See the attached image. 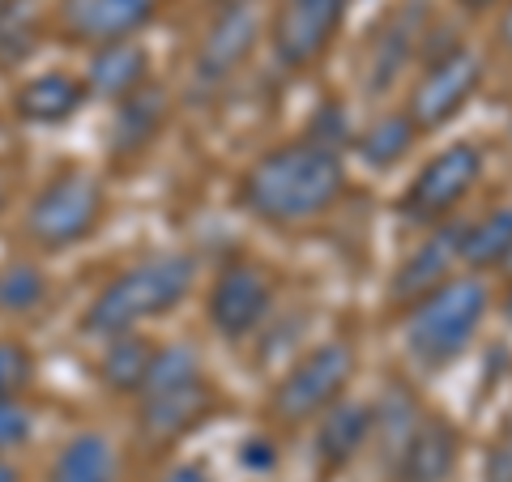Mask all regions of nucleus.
<instances>
[{
	"instance_id": "nucleus-1",
	"label": "nucleus",
	"mask_w": 512,
	"mask_h": 482,
	"mask_svg": "<svg viewBox=\"0 0 512 482\" xmlns=\"http://www.w3.org/2000/svg\"><path fill=\"white\" fill-rule=\"evenodd\" d=\"M346 197V158L312 137L278 141L256 154L235 184L239 210L265 227H303Z\"/></svg>"
},
{
	"instance_id": "nucleus-2",
	"label": "nucleus",
	"mask_w": 512,
	"mask_h": 482,
	"mask_svg": "<svg viewBox=\"0 0 512 482\" xmlns=\"http://www.w3.org/2000/svg\"><path fill=\"white\" fill-rule=\"evenodd\" d=\"M197 282V261L188 252H154L141 261L116 269L111 278L94 291L82 316V333L90 337H116L137 333L150 320L171 316L188 299Z\"/></svg>"
},
{
	"instance_id": "nucleus-3",
	"label": "nucleus",
	"mask_w": 512,
	"mask_h": 482,
	"mask_svg": "<svg viewBox=\"0 0 512 482\" xmlns=\"http://www.w3.org/2000/svg\"><path fill=\"white\" fill-rule=\"evenodd\" d=\"M491 291L478 273H448L402 312V346L423 372H444L487 325Z\"/></svg>"
},
{
	"instance_id": "nucleus-4",
	"label": "nucleus",
	"mask_w": 512,
	"mask_h": 482,
	"mask_svg": "<svg viewBox=\"0 0 512 482\" xmlns=\"http://www.w3.org/2000/svg\"><path fill=\"white\" fill-rule=\"evenodd\" d=\"M107 214V188L86 167H64L26 205V239L39 252H64L99 231Z\"/></svg>"
},
{
	"instance_id": "nucleus-5",
	"label": "nucleus",
	"mask_w": 512,
	"mask_h": 482,
	"mask_svg": "<svg viewBox=\"0 0 512 482\" xmlns=\"http://www.w3.org/2000/svg\"><path fill=\"white\" fill-rule=\"evenodd\" d=\"M355 372H359V355L342 337H329V342H316L312 350H303L274 380V389H269V414H274V423L299 427V423L320 419L333 401L346 397Z\"/></svg>"
},
{
	"instance_id": "nucleus-6",
	"label": "nucleus",
	"mask_w": 512,
	"mask_h": 482,
	"mask_svg": "<svg viewBox=\"0 0 512 482\" xmlns=\"http://www.w3.org/2000/svg\"><path fill=\"white\" fill-rule=\"evenodd\" d=\"M483 171H487V158L474 141H448L444 150H436L410 175V184L397 197V214L414 222V227H440L478 188Z\"/></svg>"
},
{
	"instance_id": "nucleus-7",
	"label": "nucleus",
	"mask_w": 512,
	"mask_h": 482,
	"mask_svg": "<svg viewBox=\"0 0 512 482\" xmlns=\"http://www.w3.org/2000/svg\"><path fill=\"white\" fill-rule=\"evenodd\" d=\"M478 86H483V60L470 43H453L444 52L419 60V77L410 82L402 111L419 133H440L474 103Z\"/></svg>"
},
{
	"instance_id": "nucleus-8",
	"label": "nucleus",
	"mask_w": 512,
	"mask_h": 482,
	"mask_svg": "<svg viewBox=\"0 0 512 482\" xmlns=\"http://www.w3.org/2000/svg\"><path fill=\"white\" fill-rule=\"evenodd\" d=\"M350 0H274L269 13V52L286 73L312 69L325 60L333 39L342 35Z\"/></svg>"
},
{
	"instance_id": "nucleus-9",
	"label": "nucleus",
	"mask_w": 512,
	"mask_h": 482,
	"mask_svg": "<svg viewBox=\"0 0 512 482\" xmlns=\"http://www.w3.org/2000/svg\"><path fill=\"white\" fill-rule=\"evenodd\" d=\"M274 303H278V286L261 265L231 261V265H222L218 278L210 282L205 316H210V329L218 337L244 342V337L265 329V320L274 316Z\"/></svg>"
},
{
	"instance_id": "nucleus-10",
	"label": "nucleus",
	"mask_w": 512,
	"mask_h": 482,
	"mask_svg": "<svg viewBox=\"0 0 512 482\" xmlns=\"http://www.w3.org/2000/svg\"><path fill=\"white\" fill-rule=\"evenodd\" d=\"M261 39V9L256 0H218L210 26L201 30L197 56H192V82L197 90H218L235 69L256 52Z\"/></svg>"
},
{
	"instance_id": "nucleus-11",
	"label": "nucleus",
	"mask_w": 512,
	"mask_h": 482,
	"mask_svg": "<svg viewBox=\"0 0 512 482\" xmlns=\"http://www.w3.org/2000/svg\"><path fill=\"white\" fill-rule=\"evenodd\" d=\"M427 26H431V18H427L423 0H406L402 9L389 13V18L372 30V39L363 47V90L367 94H384L410 69V60L419 56V47H423Z\"/></svg>"
},
{
	"instance_id": "nucleus-12",
	"label": "nucleus",
	"mask_w": 512,
	"mask_h": 482,
	"mask_svg": "<svg viewBox=\"0 0 512 482\" xmlns=\"http://www.w3.org/2000/svg\"><path fill=\"white\" fill-rule=\"evenodd\" d=\"M163 0H56V30L64 43L99 47L111 39H137L154 22Z\"/></svg>"
},
{
	"instance_id": "nucleus-13",
	"label": "nucleus",
	"mask_w": 512,
	"mask_h": 482,
	"mask_svg": "<svg viewBox=\"0 0 512 482\" xmlns=\"http://www.w3.org/2000/svg\"><path fill=\"white\" fill-rule=\"evenodd\" d=\"M376 436V406L372 401H355V397H342L320 414L316 423V465L320 474H338L346 470L350 461H359V453Z\"/></svg>"
},
{
	"instance_id": "nucleus-14",
	"label": "nucleus",
	"mask_w": 512,
	"mask_h": 482,
	"mask_svg": "<svg viewBox=\"0 0 512 482\" xmlns=\"http://www.w3.org/2000/svg\"><path fill=\"white\" fill-rule=\"evenodd\" d=\"M154 64H150V47L141 39H111L90 47V60H86V73L82 82L90 90V99H107V103H120L128 94H137L141 86L154 82Z\"/></svg>"
},
{
	"instance_id": "nucleus-15",
	"label": "nucleus",
	"mask_w": 512,
	"mask_h": 482,
	"mask_svg": "<svg viewBox=\"0 0 512 482\" xmlns=\"http://www.w3.org/2000/svg\"><path fill=\"white\" fill-rule=\"evenodd\" d=\"M210 410H214V389L201 376L192 384H180V389L137 397V427L150 444H171V440H184Z\"/></svg>"
},
{
	"instance_id": "nucleus-16",
	"label": "nucleus",
	"mask_w": 512,
	"mask_h": 482,
	"mask_svg": "<svg viewBox=\"0 0 512 482\" xmlns=\"http://www.w3.org/2000/svg\"><path fill=\"white\" fill-rule=\"evenodd\" d=\"M457 453H461V436L444 414H423L406 444L397 448L393 474L397 482H448V474L457 470Z\"/></svg>"
},
{
	"instance_id": "nucleus-17",
	"label": "nucleus",
	"mask_w": 512,
	"mask_h": 482,
	"mask_svg": "<svg viewBox=\"0 0 512 482\" xmlns=\"http://www.w3.org/2000/svg\"><path fill=\"white\" fill-rule=\"evenodd\" d=\"M86 103H90V90L82 82V73H69V69L35 73L13 90V111H18V120L35 124V128L69 124Z\"/></svg>"
},
{
	"instance_id": "nucleus-18",
	"label": "nucleus",
	"mask_w": 512,
	"mask_h": 482,
	"mask_svg": "<svg viewBox=\"0 0 512 482\" xmlns=\"http://www.w3.org/2000/svg\"><path fill=\"white\" fill-rule=\"evenodd\" d=\"M457 231H461L457 218L440 222V227H427V239L423 244H414L410 256L393 273V286H389L393 303H402L406 308V303H414L423 291H431V286L444 282L448 273H453V265H457Z\"/></svg>"
},
{
	"instance_id": "nucleus-19",
	"label": "nucleus",
	"mask_w": 512,
	"mask_h": 482,
	"mask_svg": "<svg viewBox=\"0 0 512 482\" xmlns=\"http://www.w3.org/2000/svg\"><path fill=\"white\" fill-rule=\"evenodd\" d=\"M116 111H111V133H107V146L116 158H141L146 154L158 133H163V124H167V90L150 82V86H141L137 94H128V99L120 103H111Z\"/></svg>"
},
{
	"instance_id": "nucleus-20",
	"label": "nucleus",
	"mask_w": 512,
	"mask_h": 482,
	"mask_svg": "<svg viewBox=\"0 0 512 482\" xmlns=\"http://www.w3.org/2000/svg\"><path fill=\"white\" fill-rule=\"evenodd\" d=\"M508 261H512V205H500V210H487L470 222H461L457 265H466V273L508 269Z\"/></svg>"
},
{
	"instance_id": "nucleus-21",
	"label": "nucleus",
	"mask_w": 512,
	"mask_h": 482,
	"mask_svg": "<svg viewBox=\"0 0 512 482\" xmlns=\"http://www.w3.org/2000/svg\"><path fill=\"white\" fill-rule=\"evenodd\" d=\"M419 137L423 133L414 128V120L406 116L402 107H393V111H376V116L367 120L355 137H350V146H355V154L372 171H389L414 150V141Z\"/></svg>"
},
{
	"instance_id": "nucleus-22",
	"label": "nucleus",
	"mask_w": 512,
	"mask_h": 482,
	"mask_svg": "<svg viewBox=\"0 0 512 482\" xmlns=\"http://www.w3.org/2000/svg\"><path fill=\"white\" fill-rule=\"evenodd\" d=\"M120 478V457L103 431H77L60 444L52 461L47 482H116Z\"/></svg>"
},
{
	"instance_id": "nucleus-23",
	"label": "nucleus",
	"mask_w": 512,
	"mask_h": 482,
	"mask_svg": "<svg viewBox=\"0 0 512 482\" xmlns=\"http://www.w3.org/2000/svg\"><path fill=\"white\" fill-rule=\"evenodd\" d=\"M150 359H154V346L141 333L103 337V355H99V380H103V389L107 393H120V397H137L141 393V380H146V372H150Z\"/></svg>"
},
{
	"instance_id": "nucleus-24",
	"label": "nucleus",
	"mask_w": 512,
	"mask_h": 482,
	"mask_svg": "<svg viewBox=\"0 0 512 482\" xmlns=\"http://www.w3.org/2000/svg\"><path fill=\"white\" fill-rule=\"evenodd\" d=\"M47 273L35 261H9L0 265V312L5 316H30L47 303Z\"/></svg>"
},
{
	"instance_id": "nucleus-25",
	"label": "nucleus",
	"mask_w": 512,
	"mask_h": 482,
	"mask_svg": "<svg viewBox=\"0 0 512 482\" xmlns=\"http://www.w3.org/2000/svg\"><path fill=\"white\" fill-rule=\"evenodd\" d=\"M201 355L197 346L188 342H167V346H154V359H150V372L141 380V393L137 397H150V393H167V389H180V384L201 380Z\"/></svg>"
},
{
	"instance_id": "nucleus-26",
	"label": "nucleus",
	"mask_w": 512,
	"mask_h": 482,
	"mask_svg": "<svg viewBox=\"0 0 512 482\" xmlns=\"http://www.w3.org/2000/svg\"><path fill=\"white\" fill-rule=\"evenodd\" d=\"M35 372H39L35 350L18 342V337H0V401L22 397L35 384Z\"/></svg>"
},
{
	"instance_id": "nucleus-27",
	"label": "nucleus",
	"mask_w": 512,
	"mask_h": 482,
	"mask_svg": "<svg viewBox=\"0 0 512 482\" xmlns=\"http://www.w3.org/2000/svg\"><path fill=\"white\" fill-rule=\"evenodd\" d=\"M30 43H35V9H30V0H9L5 18H0V60H22Z\"/></svg>"
},
{
	"instance_id": "nucleus-28",
	"label": "nucleus",
	"mask_w": 512,
	"mask_h": 482,
	"mask_svg": "<svg viewBox=\"0 0 512 482\" xmlns=\"http://www.w3.org/2000/svg\"><path fill=\"white\" fill-rule=\"evenodd\" d=\"M30 431H35V414L22 397L13 401H0V457H9L13 448H22L30 440Z\"/></svg>"
},
{
	"instance_id": "nucleus-29",
	"label": "nucleus",
	"mask_w": 512,
	"mask_h": 482,
	"mask_svg": "<svg viewBox=\"0 0 512 482\" xmlns=\"http://www.w3.org/2000/svg\"><path fill=\"white\" fill-rule=\"evenodd\" d=\"M303 137H312V141H320V146H329V150H342L350 137H355V128H350V120H346V111L338 107V103H320L316 107V116H312V124H308V133Z\"/></svg>"
},
{
	"instance_id": "nucleus-30",
	"label": "nucleus",
	"mask_w": 512,
	"mask_h": 482,
	"mask_svg": "<svg viewBox=\"0 0 512 482\" xmlns=\"http://www.w3.org/2000/svg\"><path fill=\"white\" fill-rule=\"evenodd\" d=\"M487 482H512V427L500 440L491 444V461H487Z\"/></svg>"
},
{
	"instance_id": "nucleus-31",
	"label": "nucleus",
	"mask_w": 512,
	"mask_h": 482,
	"mask_svg": "<svg viewBox=\"0 0 512 482\" xmlns=\"http://www.w3.org/2000/svg\"><path fill=\"white\" fill-rule=\"evenodd\" d=\"M158 482H210V474H205L201 465H192V461H180V465H171Z\"/></svg>"
},
{
	"instance_id": "nucleus-32",
	"label": "nucleus",
	"mask_w": 512,
	"mask_h": 482,
	"mask_svg": "<svg viewBox=\"0 0 512 482\" xmlns=\"http://www.w3.org/2000/svg\"><path fill=\"white\" fill-rule=\"evenodd\" d=\"M500 47H504V52L512 56V0H508V5L500 9Z\"/></svg>"
},
{
	"instance_id": "nucleus-33",
	"label": "nucleus",
	"mask_w": 512,
	"mask_h": 482,
	"mask_svg": "<svg viewBox=\"0 0 512 482\" xmlns=\"http://www.w3.org/2000/svg\"><path fill=\"white\" fill-rule=\"evenodd\" d=\"M508 0H457L461 13H491V9H504Z\"/></svg>"
},
{
	"instance_id": "nucleus-34",
	"label": "nucleus",
	"mask_w": 512,
	"mask_h": 482,
	"mask_svg": "<svg viewBox=\"0 0 512 482\" xmlns=\"http://www.w3.org/2000/svg\"><path fill=\"white\" fill-rule=\"evenodd\" d=\"M0 482H22V470L9 457H0Z\"/></svg>"
},
{
	"instance_id": "nucleus-35",
	"label": "nucleus",
	"mask_w": 512,
	"mask_h": 482,
	"mask_svg": "<svg viewBox=\"0 0 512 482\" xmlns=\"http://www.w3.org/2000/svg\"><path fill=\"white\" fill-rule=\"evenodd\" d=\"M500 316H504L508 325H512V282L504 286V299H500Z\"/></svg>"
},
{
	"instance_id": "nucleus-36",
	"label": "nucleus",
	"mask_w": 512,
	"mask_h": 482,
	"mask_svg": "<svg viewBox=\"0 0 512 482\" xmlns=\"http://www.w3.org/2000/svg\"><path fill=\"white\" fill-rule=\"evenodd\" d=\"M5 205H9V184H5V175H0V214H5Z\"/></svg>"
},
{
	"instance_id": "nucleus-37",
	"label": "nucleus",
	"mask_w": 512,
	"mask_h": 482,
	"mask_svg": "<svg viewBox=\"0 0 512 482\" xmlns=\"http://www.w3.org/2000/svg\"><path fill=\"white\" fill-rule=\"evenodd\" d=\"M5 9H9V0H0V18H5Z\"/></svg>"
},
{
	"instance_id": "nucleus-38",
	"label": "nucleus",
	"mask_w": 512,
	"mask_h": 482,
	"mask_svg": "<svg viewBox=\"0 0 512 482\" xmlns=\"http://www.w3.org/2000/svg\"><path fill=\"white\" fill-rule=\"evenodd\" d=\"M214 5H218V0H214Z\"/></svg>"
}]
</instances>
